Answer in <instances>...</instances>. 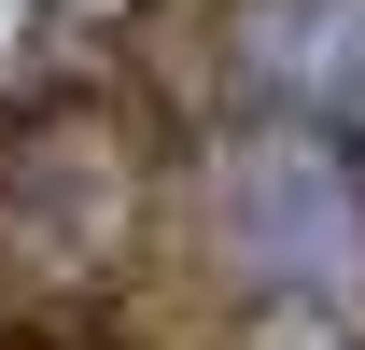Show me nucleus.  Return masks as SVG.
Listing matches in <instances>:
<instances>
[{
  "label": "nucleus",
  "instance_id": "f257e3e1",
  "mask_svg": "<svg viewBox=\"0 0 365 350\" xmlns=\"http://www.w3.org/2000/svg\"><path fill=\"white\" fill-rule=\"evenodd\" d=\"M211 238H225V266L253 295L351 308L365 295V140L239 112L211 140Z\"/></svg>",
  "mask_w": 365,
  "mask_h": 350
},
{
  "label": "nucleus",
  "instance_id": "f03ea898",
  "mask_svg": "<svg viewBox=\"0 0 365 350\" xmlns=\"http://www.w3.org/2000/svg\"><path fill=\"white\" fill-rule=\"evenodd\" d=\"M155 211L140 182V140L98 112V98H56V112H14L0 127V266L43 280V295H85L113 280Z\"/></svg>",
  "mask_w": 365,
  "mask_h": 350
},
{
  "label": "nucleus",
  "instance_id": "7ed1b4c3",
  "mask_svg": "<svg viewBox=\"0 0 365 350\" xmlns=\"http://www.w3.org/2000/svg\"><path fill=\"white\" fill-rule=\"evenodd\" d=\"M225 70L281 127L365 140V0H239L225 14Z\"/></svg>",
  "mask_w": 365,
  "mask_h": 350
}]
</instances>
